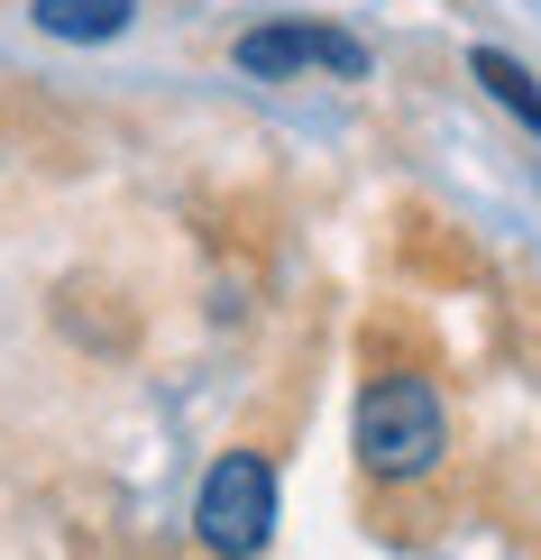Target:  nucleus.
Masks as SVG:
<instances>
[{
	"mask_svg": "<svg viewBox=\"0 0 541 560\" xmlns=\"http://www.w3.org/2000/svg\"><path fill=\"white\" fill-rule=\"evenodd\" d=\"M450 459V405H440L432 377H376L358 395V469L376 487H422Z\"/></svg>",
	"mask_w": 541,
	"mask_h": 560,
	"instance_id": "f257e3e1",
	"label": "nucleus"
},
{
	"mask_svg": "<svg viewBox=\"0 0 541 560\" xmlns=\"http://www.w3.org/2000/svg\"><path fill=\"white\" fill-rule=\"evenodd\" d=\"M193 533L211 560H257L275 533V459L267 451H221L193 497Z\"/></svg>",
	"mask_w": 541,
	"mask_h": 560,
	"instance_id": "f03ea898",
	"label": "nucleus"
},
{
	"mask_svg": "<svg viewBox=\"0 0 541 560\" xmlns=\"http://www.w3.org/2000/svg\"><path fill=\"white\" fill-rule=\"evenodd\" d=\"M303 65H331V74H367V46L349 28H321V19H275V28H248L239 37V74L275 83V74H303Z\"/></svg>",
	"mask_w": 541,
	"mask_h": 560,
	"instance_id": "7ed1b4c3",
	"label": "nucleus"
},
{
	"mask_svg": "<svg viewBox=\"0 0 541 560\" xmlns=\"http://www.w3.org/2000/svg\"><path fill=\"white\" fill-rule=\"evenodd\" d=\"M28 19L46 37H64V46H102V37H120L138 19V0H37Z\"/></svg>",
	"mask_w": 541,
	"mask_h": 560,
	"instance_id": "20e7f679",
	"label": "nucleus"
},
{
	"mask_svg": "<svg viewBox=\"0 0 541 560\" xmlns=\"http://www.w3.org/2000/svg\"><path fill=\"white\" fill-rule=\"evenodd\" d=\"M468 74H478V83L514 110V120L541 138V83H532V65H524V56H505V46H468Z\"/></svg>",
	"mask_w": 541,
	"mask_h": 560,
	"instance_id": "39448f33",
	"label": "nucleus"
}]
</instances>
